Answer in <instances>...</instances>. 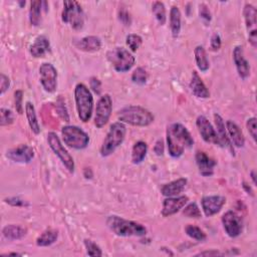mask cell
Returning <instances> with one entry per match:
<instances>
[{
  "label": "cell",
  "instance_id": "obj_31",
  "mask_svg": "<svg viewBox=\"0 0 257 257\" xmlns=\"http://www.w3.org/2000/svg\"><path fill=\"white\" fill-rule=\"evenodd\" d=\"M44 6V1H31L29 8V21L31 25L38 26L41 22V11ZM45 10V9H44Z\"/></svg>",
  "mask_w": 257,
  "mask_h": 257
},
{
  "label": "cell",
  "instance_id": "obj_3",
  "mask_svg": "<svg viewBox=\"0 0 257 257\" xmlns=\"http://www.w3.org/2000/svg\"><path fill=\"white\" fill-rule=\"evenodd\" d=\"M107 225L118 236L131 237V236H145L147 229L141 223L124 219L117 215L109 216Z\"/></svg>",
  "mask_w": 257,
  "mask_h": 257
},
{
  "label": "cell",
  "instance_id": "obj_9",
  "mask_svg": "<svg viewBox=\"0 0 257 257\" xmlns=\"http://www.w3.org/2000/svg\"><path fill=\"white\" fill-rule=\"evenodd\" d=\"M47 143L50 149L59 157L64 166L68 169L70 173H74L75 171V161L69 151L64 147L61 139L55 132H49L47 134Z\"/></svg>",
  "mask_w": 257,
  "mask_h": 257
},
{
  "label": "cell",
  "instance_id": "obj_26",
  "mask_svg": "<svg viewBox=\"0 0 257 257\" xmlns=\"http://www.w3.org/2000/svg\"><path fill=\"white\" fill-rule=\"evenodd\" d=\"M59 238V231L53 228H49L44 230L37 238H36V245L39 247H46L53 245L57 242Z\"/></svg>",
  "mask_w": 257,
  "mask_h": 257
},
{
  "label": "cell",
  "instance_id": "obj_20",
  "mask_svg": "<svg viewBox=\"0 0 257 257\" xmlns=\"http://www.w3.org/2000/svg\"><path fill=\"white\" fill-rule=\"evenodd\" d=\"M30 55L35 59H40L45 57L51 51V46L49 39L44 35L37 36L33 43L30 45Z\"/></svg>",
  "mask_w": 257,
  "mask_h": 257
},
{
  "label": "cell",
  "instance_id": "obj_27",
  "mask_svg": "<svg viewBox=\"0 0 257 257\" xmlns=\"http://www.w3.org/2000/svg\"><path fill=\"white\" fill-rule=\"evenodd\" d=\"M27 233L26 228L19 226V225H15V224H10V225H6L3 229H2V234L3 236L8 239V240H19L22 239Z\"/></svg>",
  "mask_w": 257,
  "mask_h": 257
},
{
  "label": "cell",
  "instance_id": "obj_11",
  "mask_svg": "<svg viewBox=\"0 0 257 257\" xmlns=\"http://www.w3.org/2000/svg\"><path fill=\"white\" fill-rule=\"evenodd\" d=\"M39 77L42 87L47 92H55L58 86V71L49 63H43L39 67Z\"/></svg>",
  "mask_w": 257,
  "mask_h": 257
},
{
  "label": "cell",
  "instance_id": "obj_46",
  "mask_svg": "<svg viewBox=\"0 0 257 257\" xmlns=\"http://www.w3.org/2000/svg\"><path fill=\"white\" fill-rule=\"evenodd\" d=\"M210 47L213 51H217L220 49L221 47V37L218 33H214L211 37V41H210Z\"/></svg>",
  "mask_w": 257,
  "mask_h": 257
},
{
  "label": "cell",
  "instance_id": "obj_35",
  "mask_svg": "<svg viewBox=\"0 0 257 257\" xmlns=\"http://www.w3.org/2000/svg\"><path fill=\"white\" fill-rule=\"evenodd\" d=\"M183 214L186 217L194 218V219H198L202 216L201 210L198 207L197 203H195V202H192V203H189L188 205L187 204L185 205L184 208H183Z\"/></svg>",
  "mask_w": 257,
  "mask_h": 257
},
{
  "label": "cell",
  "instance_id": "obj_22",
  "mask_svg": "<svg viewBox=\"0 0 257 257\" xmlns=\"http://www.w3.org/2000/svg\"><path fill=\"white\" fill-rule=\"evenodd\" d=\"M186 178H179L170 183H167L162 186L161 193L165 197H176L179 196L186 188L187 185Z\"/></svg>",
  "mask_w": 257,
  "mask_h": 257
},
{
  "label": "cell",
  "instance_id": "obj_29",
  "mask_svg": "<svg viewBox=\"0 0 257 257\" xmlns=\"http://www.w3.org/2000/svg\"><path fill=\"white\" fill-rule=\"evenodd\" d=\"M182 14L180 9L177 6H172L170 10V28L172 32V36L177 38L181 31V20Z\"/></svg>",
  "mask_w": 257,
  "mask_h": 257
},
{
  "label": "cell",
  "instance_id": "obj_51",
  "mask_svg": "<svg viewBox=\"0 0 257 257\" xmlns=\"http://www.w3.org/2000/svg\"><path fill=\"white\" fill-rule=\"evenodd\" d=\"M243 188L245 189V191H246L248 194H250L251 196H253V190L251 189V187H250L249 185H247L246 183H243Z\"/></svg>",
  "mask_w": 257,
  "mask_h": 257
},
{
  "label": "cell",
  "instance_id": "obj_39",
  "mask_svg": "<svg viewBox=\"0 0 257 257\" xmlns=\"http://www.w3.org/2000/svg\"><path fill=\"white\" fill-rule=\"evenodd\" d=\"M12 123H13L12 112L5 108L0 109V126L5 127V126L11 125Z\"/></svg>",
  "mask_w": 257,
  "mask_h": 257
},
{
  "label": "cell",
  "instance_id": "obj_48",
  "mask_svg": "<svg viewBox=\"0 0 257 257\" xmlns=\"http://www.w3.org/2000/svg\"><path fill=\"white\" fill-rule=\"evenodd\" d=\"M89 86H90V88L96 93V94H99L100 93V90H101V83L98 79L96 78H91L90 81H89Z\"/></svg>",
  "mask_w": 257,
  "mask_h": 257
},
{
  "label": "cell",
  "instance_id": "obj_38",
  "mask_svg": "<svg viewBox=\"0 0 257 257\" xmlns=\"http://www.w3.org/2000/svg\"><path fill=\"white\" fill-rule=\"evenodd\" d=\"M85 247L88 256H102V251L98 245L89 239L85 240Z\"/></svg>",
  "mask_w": 257,
  "mask_h": 257
},
{
  "label": "cell",
  "instance_id": "obj_30",
  "mask_svg": "<svg viewBox=\"0 0 257 257\" xmlns=\"http://www.w3.org/2000/svg\"><path fill=\"white\" fill-rule=\"evenodd\" d=\"M25 115H26V119H27L28 125H29L32 133H34L35 135H38L40 133V126H39V123L37 120L34 106H33V104H31L30 101H27L25 104Z\"/></svg>",
  "mask_w": 257,
  "mask_h": 257
},
{
  "label": "cell",
  "instance_id": "obj_8",
  "mask_svg": "<svg viewBox=\"0 0 257 257\" xmlns=\"http://www.w3.org/2000/svg\"><path fill=\"white\" fill-rule=\"evenodd\" d=\"M62 136L65 144L76 150H83L88 146V135L77 126H65L62 129Z\"/></svg>",
  "mask_w": 257,
  "mask_h": 257
},
{
  "label": "cell",
  "instance_id": "obj_10",
  "mask_svg": "<svg viewBox=\"0 0 257 257\" xmlns=\"http://www.w3.org/2000/svg\"><path fill=\"white\" fill-rule=\"evenodd\" d=\"M112 112H113V100L111 95L108 93L101 95L98 101L96 102V106L94 109V119H93L94 126L97 129L104 128L110 121Z\"/></svg>",
  "mask_w": 257,
  "mask_h": 257
},
{
  "label": "cell",
  "instance_id": "obj_37",
  "mask_svg": "<svg viewBox=\"0 0 257 257\" xmlns=\"http://www.w3.org/2000/svg\"><path fill=\"white\" fill-rule=\"evenodd\" d=\"M132 81L137 85L143 86L148 81V73L144 68H137L132 75Z\"/></svg>",
  "mask_w": 257,
  "mask_h": 257
},
{
  "label": "cell",
  "instance_id": "obj_1",
  "mask_svg": "<svg viewBox=\"0 0 257 257\" xmlns=\"http://www.w3.org/2000/svg\"><path fill=\"white\" fill-rule=\"evenodd\" d=\"M194 139L188 129L180 123L171 124L167 128V147L172 158H180L186 149L192 148Z\"/></svg>",
  "mask_w": 257,
  "mask_h": 257
},
{
  "label": "cell",
  "instance_id": "obj_17",
  "mask_svg": "<svg viewBox=\"0 0 257 257\" xmlns=\"http://www.w3.org/2000/svg\"><path fill=\"white\" fill-rule=\"evenodd\" d=\"M189 198L187 196H176V197H166L163 201L162 215L164 217H170L181 211L185 205L188 203Z\"/></svg>",
  "mask_w": 257,
  "mask_h": 257
},
{
  "label": "cell",
  "instance_id": "obj_28",
  "mask_svg": "<svg viewBox=\"0 0 257 257\" xmlns=\"http://www.w3.org/2000/svg\"><path fill=\"white\" fill-rule=\"evenodd\" d=\"M194 56H195V62L198 69L203 73L207 72L210 68V64L205 48L202 45L196 46L194 49Z\"/></svg>",
  "mask_w": 257,
  "mask_h": 257
},
{
  "label": "cell",
  "instance_id": "obj_33",
  "mask_svg": "<svg viewBox=\"0 0 257 257\" xmlns=\"http://www.w3.org/2000/svg\"><path fill=\"white\" fill-rule=\"evenodd\" d=\"M152 12L161 25H164L166 23V21H167L166 7L163 2H161V1L154 2L152 5Z\"/></svg>",
  "mask_w": 257,
  "mask_h": 257
},
{
  "label": "cell",
  "instance_id": "obj_13",
  "mask_svg": "<svg viewBox=\"0 0 257 257\" xmlns=\"http://www.w3.org/2000/svg\"><path fill=\"white\" fill-rule=\"evenodd\" d=\"M222 225L226 234L231 238L238 237L243 230V221L234 211H227L222 216Z\"/></svg>",
  "mask_w": 257,
  "mask_h": 257
},
{
  "label": "cell",
  "instance_id": "obj_18",
  "mask_svg": "<svg viewBox=\"0 0 257 257\" xmlns=\"http://www.w3.org/2000/svg\"><path fill=\"white\" fill-rule=\"evenodd\" d=\"M196 164L199 169V172L204 177H209L212 176L214 173V168L216 166V161L209 157L206 153L198 151L195 156Z\"/></svg>",
  "mask_w": 257,
  "mask_h": 257
},
{
  "label": "cell",
  "instance_id": "obj_16",
  "mask_svg": "<svg viewBox=\"0 0 257 257\" xmlns=\"http://www.w3.org/2000/svg\"><path fill=\"white\" fill-rule=\"evenodd\" d=\"M6 158L15 163L27 164L34 158V151L30 146L22 144L8 150L6 152Z\"/></svg>",
  "mask_w": 257,
  "mask_h": 257
},
{
  "label": "cell",
  "instance_id": "obj_7",
  "mask_svg": "<svg viewBox=\"0 0 257 257\" xmlns=\"http://www.w3.org/2000/svg\"><path fill=\"white\" fill-rule=\"evenodd\" d=\"M62 20L70 24L75 30H81L85 25V13L81 4L78 1H71V0L64 1Z\"/></svg>",
  "mask_w": 257,
  "mask_h": 257
},
{
  "label": "cell",
  "instance_id": "obj_34",
  "mask_svg": "<svg viewBox=\"0 0 257 257\" xmlns=\"http://www.w3.org/2000/svg\"><path fill=\"white\" fill-rule=\"evenodd\" d=\"M185 232L190 238L197 240V241H204L207 238L206 234H205V232L201 228H199L195 225H192V224H189L186 226Z\"/></svg>",
  "mask_w": 257,
  "mask_h": 257
},
{
  "label": "cell",
  "instance_id": "obj_49",
  "mask_svg": "<svg viewBox=\"0 0 257 257\" xmlns=\"http://www.w3.org/2000/svg\"><path fill=\"white\" fill-rule=\"evenodd\" d=\"M154 152L156 153L157 156H163L164 154V142L162 140H158L154 146Z\"/></svg>",
  "mask_w": 257,
  "mask_h": 257
},
{
  "label": "cell",
  "instance_id": "obj_47",
  "mask_svg": "<svg viewBox=\"0 0 257 257\" xmlns=\"http://www.w3.org/2000/svg\"><path fill=\"white\" fill-rule=\"evenodd\" d=\"M119 19L125 25H130L131 21H132L131 15H130V13L126 9L120 10V12H119Z\"/></svg>",
  "mask_w": 257,
  "mask_h": 257
},
{
  "label": "cell",
  "instance_id": "obj_14",
  "mask_svg": "<svg viewBox=\"0 0 257 257\" xmlns=\"http://www.w3.org/2000/svg\"><path fill=\"white\" fill-rule=\"evenodd\" d=\"M196 127L205 142L220 146V141L217 136L216 130L213 128L212 124L206 117L199 116L196 120Z\"/></svg>",
  "mask_w": 257,
  "mask_h": 257
},
{
  "label": "cell",
  "instance_id": "obj_4",
  "mask_svg": "<svg viewBox=\"0 0 257 257\" xmlns=\"http://www.w3.org/2000/svg\"><path fill=\"white\" fill-rule=\"evenodd\" d=\"M75 100L79 118L87 123L93 113V96L89 88L84 84H78L75 87Z\"/></svg>",
  "mask_w": 257,
  "mask_h": 257
},
{
  "label": "cell",
  "instance_id": "obj_45",
  "mask_svg": "<svg viewBox=\"0 0 257 257\" xmlns=\"http://www.w3.org/2000/svg\"><path fill=\"white\" fill-rule=\"evenodd\" d=\"M9 86H10L9 78L4 74H1V76H0V93L4 94L5 91L8 90Z\"/></svg>",
  "mask_w": 257,
  "mask_h": 257
},
{
  "label": "cell",
  "instance_id": "obj_6",
  "mask_svg": "<svg viewBox=\"0 0 257 257\" xmlns=\"http://www.w3.org/2000/svg\"><path fill=\"white\" fill-rule=\"evenodd\" d=\"M107 59L118 73L129 72L135 65V57L124 47H115L108 51Z\"/></svg>",
  "mask_w": 257,
  "mask_h": 257
},
{
  "label": "cell",
  "instance_id": "obj_21",
  "mask_svg": "<svg viewBox=\"0 0 257 257\" xmlns=\"http://www.w3.org/2000/svg\"><path fill=\"white\" fill-rule=\"evenodd\" d=\"M190 88L193 94L199 98H208L210 97V91L207 88L206 85L204 84L201 77L198 75L196 71L192 73L191 81H190Z\"/></svg>",
  "mask_w": 257,
  "mask_h": 257
},
{
  "label": "cell",
  "instance_id": "obj_24",
  "mask_svg": "<svg viewBox=\"0 0 257 257\" xmlns=\"http://www.w3.org/2000/svg\"><path fill=\"white\" fill-rule=\"evenodd\" d=\"M214 121H215V125H216V133H217V136L219 138V141H220V146L221 147H227L228 149L231 150V152L234 153L233 151V145L228 137V134H227V131H226V128H225V123L222 119V117L219 115V114H214Z\"/></svg>",
  "mask_w": 257,
  "mask_h": 257
},
{
  "label": "cell",
  "instance_id": "obj_12",
  "mask_svg": "<svg viewBox=\"0 0 257 257\" xmlns=\"http://www.w3.org/2000/svg\"><path fill=\"white\" fill-rule=\"evenodd\" d=\"M243 15H244V21L248 33V41L252 45V47L257 46V11L256 8L250 4L246 3L243 8Z\"/></svg>",
  "mask_w": 257,
  "mask_h": 257
},
{
  "label": "cell",
  "instance_id": "obj_5",
  "mask_svg": "<svg viewBox=\"0 0 257 257\" xmlns=\"http://www.w3.org/2000/svg\"><path fill=\"white\" fill-rule=\"evenodd\" d=\"M127 134L126 126L121 122L114 123L101 144L100 155L102 157H109L123 144Z\"/></svg>",
  "mask_w": 257,
  "mask_h": 257
},
{
  "label": "cell",
  "instance_id": "obj_2",
  "mask_svg": "<svg viewBox=\"0 0 257 257\" xmlns=\"http://www.w3.org/2000/svg\"><path fill=\"white\" fill-rule=\"evenodd\" d=\"M118 120L134 127H148L155 118L149 110L141 106H129L119 111Z\"/></svg>",
  "mask_w": 257,
  "mask_h": 257
},
{
  "label": "cell",
  "instance_id": "obj_41",
  "mask_svg": "<svg viewBox=\"0 0 257 257\" xmlns=\"http://www.w3.org/2000/svg\"><path fill=\"white\" fill-rule=\"evenodd\" d=\"M199 15L200 17L205 21V22H210L211 19H212V16H211V12L208 8V6L206 4H200L199 5Z\"/></svg>",
  "mask_w": 257,
  "mask_h": 257
},
{
  "label": "cell",
  "instance_id": "obj_19",
  "mask_svg": "<svg viewBox=\"0 0 257 257\" xmlns=\"http://www.w3.org/2000/svg\"><path fill=\"white\" fill-rule=\"evenodd\" d=\"M233 61L238 73V76L245 80L250 76V66L244 57L243 47L238 45L233 50Z\"/></svg>",
  "mask_w": 257,
  "mask_h": 257
},
{
  "label": "cell",
  "instance_id": "obj_53",
  "mask_svg": "<svg viewBox=\"0 0 257 257\" xmlns=\"http://www.w3.org/2000/svg\"><path fill=\"white\" fill-rule=\"evenodd\" d=\"M10 255H13V256H19L21 254L19 253H15V252H12V253H6V254H2V256H10Z\"/></svg>",
  "mask_w": 257,
  "mask_h": 257
},
{
  "label": "cell",
  "instance_id": "obj_23",
  "mask_svg": "<svg viewBox=\"0 0 257 257\" xmlns=\"http://www.w3.org/2000/svg\"><path fill=\"white\" fill-rule=\"evenodd\" d=\"M225 125H226V131L231 143L237 148L244 147L245 138L241 129L238 127V125L231 120H228Z\"/></svg>",
  "mask_w": 257,
  "mask_h": 257
},
{
  "label": "cell",
  "instance_id": "obj_40",
  "mask_svg": "<svg viewBox=\"0 0 257 257\" xmlns=\"http://www.w3.org/2000/svg\"><path fill=\"white\" fill-rule=\"evenodd\" d=\"M23 91L22 90H16L14 92V105L16 113L21 115L23 113Z\"/></svg>",
  "mask_w": 257,
  "mask_h": 257
},
{
  "label": "cell",
  "instance_id": "obj_42",
  "mask_svg": "<svg viewBox=\"0 0 257 257\" xmlns=\"http://www.w3.org/2000/svg\"><path fill=\"white\" fill-rule=\"evenodd\" d=\"M5 203L11 205L13 207H25L28 205V203L26 201H24L23 199L19 198V197H11V198H6Z\"/></svg>",
  "mask_w": 257,
  "mask_h": 257
},
{
  "label": "cell",
  "instance_id": "obj_50",
  "mask_svg": "<svg viewBox=\"0 0 257 257\" xmlns=\"http://www.w3.org/2000/svg\"><path fill=\"white\" fill-rule=\"evenodd\" d=\"M224 255V253L218 251V250H206V251H202L196 254V256H221Z\"/></svg>",
  "mask_w": 257,
  "mask_h": 257
},
{
  "label": "cell",
  "instance_id": "obj_43",
  "mask_svg": "<svg viewBox=\"0 0 257 257\" xmlns=\"http://www.w3.org/2000/svg\"><path fill=\"white\" fill-rule=\"evenodd\" d=\"M57 112L59 114V116L65 121V122H70V117L68 114V111L66 109L65 102L63 100H59L57 102Z\"/></svg>",
  "mask_w": 257,
  "mask_h": 257
},
{
  "label": "cell",
  "instance_id": "obj_32",
  "mask_svg": "<svg viewBox=\"0 0 257 257\" xmlns=\"http://www.w3.org/2000/svg\"><path fill=\"white\" fill-rule=\"evenodd\" d=\"M147 152H148V146L145 142L143 141H139L137 142L132 150V161L134 164H141L146 156H147Z\"/></svg>",
  "mask_w": 257,
  "mask_h": 257
},
{
  "label": "cell",
  "instance_id": "obj_15",
  "mask_svg": "<svg viewBox=\"0 0 257 257\" xmlns=\"http://www.w3.org/2000/svg\"><path fill=\"white\" fill-rule=\"evenodd\" d=\"M225 203H226L225 197L219 196V195L205 196L201 200L202 209L206 217H211L219 213L223 208Z\"/></svg>",
  "mask_w": 257,
  "mask_h": 257
},
{
  "label": "cell",
  "instance_id": "obj_36",
  "mask_svg": "<svg viewBox=\"0 0 257 257\" xmlns=\"http://www.w3.org/2000/svg\"><path fill=\"white\" fill-rule=\"evenodd\" d=\"M126 42H127V45L129 46V48L133 51V53H135V51H137L142 43H143V38L142 36H140L139 34H129L126 38Z\"/></svg>",
  "mask_w": 257,
  "mask_h": 257
},
{
  "label": "cell",
  "instance_id": "obj_25",
  "mask_svg": "<svg viewBox=\"0 0 257 257\" xmlns=\"http://www.w3.org/2000/svg\"><path fill=\"white\" fill-rule=\"evenodd\" d=\"M77 47L86 53H94L101 48V40L94 35L86 36L77 42Z\"/></svg>",
  "mask_w": 257,
  "mask_h": 257
},
{
  "label": "cell",
  "instance_id": "obj_44",
  "mask_svg": "<svg viewBox=\"0 0 257 257\" xmlns=\"http://www.w3.org/2000/svg\"><path fill=\"white\" fill-rule=\"evenodd\" d=\"M246 127L248 130L249 135L252 137L254 142L256 141V131H257V126H256V118H250L247 120Z\"/></svg>",
  "mask_w": 257,
  "mask_h": 257
},
{
  "label": "cell",
  "instance_id": "obj_52",
  "mask_svg": "<svg viewBox=\"0 0 257 257\" xmlns=\"http://www.w3.org/2000/svg\"><path fill=\"white\" fill-rule=\"evenodd\" d=\"M250 177H251V179H252L253 185H256V173H255V171H254V170H253V171H251V173H250Z\"/></svg>",
  "mask_w": 257,
  "mask_h": 257
}]
</instances>
